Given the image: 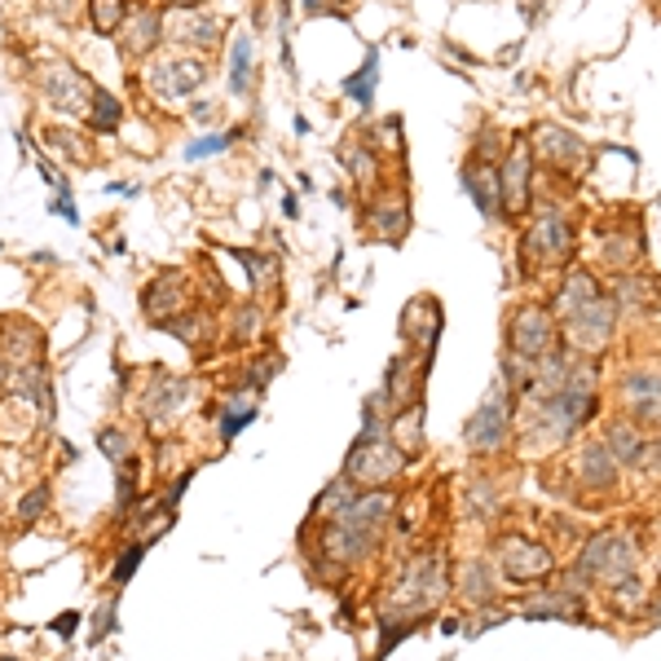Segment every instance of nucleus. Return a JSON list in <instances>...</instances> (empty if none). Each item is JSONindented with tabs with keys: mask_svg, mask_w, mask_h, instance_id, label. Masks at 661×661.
I'll use <instances>...</instances> for the list:
<instances>
[{
	"mask_svg": "<svg viewBox=\"0 0 661 661\" xmlns=\"http://www.w3.org/2000/svg\"><path fill=\"white\" fill-rule=\"evenodd\" d=\"M441 596H446V565H441V556H432V551H428V556H414V561L406 565L393 600L384 604V622H393V626H384L380 652H393V648L419 626L423 609H432Z\"/></svg>",
	"mask_w": 661,
	"mask_h": 661,
	"instance_id": "1",
	"label": "nucleus"
},
{
	"mask_svg": "<svg viewBox=\"0 0 661 661\" xmlns=\"http://www.w3.org/2000/svg\"><path fill=\"white\" fill-rule=\"evenodd\" d=\"M401 468H406V459L388 436H358L345 459V481L353 490H384Z\"/></svg>",
	"mask_w": 661,
	"mask_h": 661,
	"instance_id": "2",
	"label": "nucleus"
},
{
	"mask_svg": "<svg viewBox=\"0 0 661 661\" xmlns=\"http://www.w3.org/2000/svg\"><path fill=\"white\" fill-rule=\"evenodd\" d=\"M635 561H639V551H635V542L626 533H600V538L587 542L582 561H578V574L591 578V582L622 587V582H630Z\"/></svg>",
	"mask_w": 661,
	"mask_h": 661,
	"instance_id": "3",
	"label": "nucleus"
},
{
	"mask_svg": "<svg viewBox=\"0 0 661 661\" xmlns=\"http://www.w3.org/2000/svg\"><path fill=\"white\" fill-rule=\"evenodd\" d=\"M507 419H512V401H507V384H494L485 393V401L477 406V414L468 419L464 436H468V450L477 455H490L503 446V436H507Z\"/></svg>",
	"mask_w": 661,
	"mask_h": 661,
	"instance_id": "4",
	"label": "nucleus"
},
{
	"mask_svg": "<svg viewBox=\"0 0 661 661\" xmlns=\"http://www.w3.org/2000/svg\"><path fill=\"white\" fill-rule=\"evenodd\" d=\"M40 88H45V97L58 106V110H67V116H80V120H88V110H93V84H88V75L84 71H75L71 62H49L45 71H40Z\"/></svg>",
	"mask_w": 661,
	"mask_h": 661,
	"instance_id": "5",
	"label": "nucleus"
},
{
	"mask_svg": "<svg viewBox=\"0 0 661 661\" xmlns=\"http://www.w3.org/2000/svg\"><path fill=\"white\" fill-rule=\"evenodd\" d=\"M142 313H146V322H151V326H159V330L177 326V317H185V313H190L185 278H181L177 269L155 274V278L146 283V291H142Z\"/></svg>",
	"mask_w": 661,
	"mask_h": 661,
	"instance_id": "6",
	"label": "nucleus"
},
{
	"mask_svg": "<svg viewBox=\"0 0 661 661\" xmlns=\"http://www.w3.org/2000/svg\"><path fill=\"white\" fill-rule=\"evenodd\" d=\"M185 401H190V380H181L172 371H151V384L142 388L137 410H142L146 423H168V419L181 414Z\"/></svg>",
	"mask_w": 661,
	"mask_h": 661,
	"instance_id": "7",
	"label": "nucleus"
},
{
	"mask_svg": "<svg viewBox=\"0 0 661 661\" xmlns=\"http://www.w3.org/2000/svg\"><path fill=\"white\" fill-rule=\"evenodd\" d=\"M512 353L538 362L546 353H556V322L546 309H520L512 322Z\"/></svg>",
	"mask_w": 661,
	"mask_h": 661,
	"instance_id": "8",
	"label": "nucleus"
},
{
	"mask_svg": "<svg viewBox=\"0 0 661 661\" xmlns=\"http://www.w3.org/2000/svg\"><path fill=\"white\" fill-rule=\"evenodd\" d=\"M498 569L507 582H538L551 574V551L538 542H525V538H507L498 546Z\"/></svg>",
	"mask_w": 661,
	"mask_h": 661,
	"instance_id": "9",
	"label": "nucleus"
},
{
	"mask_svg": "<svg viewBox=\"0 0 661 661\" xmlns=\"http://www.w3.org/2000/svg\"><path fill=\"white\" fill-rule=\"evenodd\" d=\"M613 300H591V304H582L574 317H569V340H574V349H582V353H600L604 345H609V336H613Z\"/></svg>",
	"mask_w": 661,
	"mask_h": 661,
	"instance_id": "10",
	"label": "nucleus"
},
{
	"mask_svg": "<svg viewBox=\"0 0 661 661\" xmlns=\"http://www.w3.org/2000/svg\"><path fill=\"white\" fill-rule=\"evenodd\" d=\"M622 393H626V406H630V414H635L639 423L661 428V375H657V371H635V375H626Z\"/></svg>",
	"mask_w": 661,
	"mask_h": 661,
	"instance_id": "11",
	"label": "nucleus"
},
{
	"mask_svg": "<svg viewBox=\"0 0 661 661\" xmlns=\"http://www.w3.org/2000/svg\"><path fill=\"white\" fill-rule=\"evenodd\" d=\"M207 80V67L199 58H168L164 67H155L151 84L164 93V97H190L199 93V84Z\"/></svg>",
	"mask_w": 661,
	"mask_h": 661,
	"instance_id": "12",
	"label": "nucleus"
},
{
	"mask_svg": "<svg viewBox=\"0 0 661 661\" xmlns=\"http://www.w3.org/2000/svg\"><path fill=\"white\" fill-rule=\"evenodd\" d=\"M525 252L529 256H542V261H561L569 252V226L561 212H542L538 226H529V239H525Z\"/></svg>",
	"mask_w": 661,
	"mask_h": 661,
	"instance_id": "13",
	"label": "nucleus"
},
{
	"mask_svg": "<svg viewBox=\"0 0 661 661\" xmlns=\"http://www.w3.org/2000/svg\"><path fill=\"white\" fill-rule=\"evenodd\" d=\"M459 177H464V185H468L472 203H477L485 216L503 212V190H498V172H494V164H490V159H468Z\"/></svg>",
	"mask_w": 661,
	"mask_h": 661,
	"instance_id": "14",
	"label": "nucleus"
},
{
	"mask_svg": "<svg viewBox=\"0 0 661 661\" xmlns=\"http://www.w3.org/2000/svg\"><path fill=\"white\" fill-rule=\"evenodd\" d=\"M533 146H538V155H546L556 168H578V164H582V155H587V146H582L574 133L556 129V124H538Z\"/></svg>",
	"mask_w": 661,
	"mask_h": 661,
	"instance_id": "15",
	"label": "nucleus"
},
{
	"mask_svg": "<svg viewBox=\"0 0 661 661\" xmlns=\"http://www.w3.org/2000/svg\"><path fill=\"white\" fill-rule=\"evenodd\" d=\"M207 414H216V419H220V441H235V436L256 419V393H252V388L230 393L226 401L207 406Z\"/></svg>",
	"mask_w": 661,
	"mask_h": 661,
	"instance_id": "16",
	"label": "nucleus"
},
{
	"mask_svg": "<svg viewBox=\"0 0 661 661\" xmlns=\"http://www.w3.org/2000/svg\"><path fill=\"white\" fill-rule=\"evenodd\" d=\"M525 181H529V151L525 146H516L512 151V159H507V168L498 172V190H503V212H525V199H529V190H525Z\"/></svg>",
	"mask_w": 661,
	"mask_h": 661,
	"instance_id": "17",
	"label": "nucleus"
},
{
	"mask_svg": "<svg viewBox=\"0 0 661 661\" xmlns=\"http://www.w3.org/2000/svg\"><path fill=\"white\" fill-rule=\"evenodd\" d=\"M393 446L401 450V459L410 464L419 450H423V406H406L393 414Z\"/></svg>",
	"mask_w": 661,
	"mask_h": 661,
	"instance_id": "18",
	"label": "nucleus"
},
{
	"mask_svg": "<svg viewBox=\"0 0 661 661\" xmlns=\"http://www.w3.org/2000/svg\"><path fill=\"white\" fill-rule=\"evenodd\" d=\"M371 226L384 235V239H401L406 235V226H410V207H406V199L401 194H393V199H380V207L371 212Z\"/></svg>",
	"mask_w": 661,
	"mask_h": 661,
	"instance_id": "19",
	"label": "nucleus"
},
{
	"mask_svg": "<svg viewBox=\"0 0 661 661\" xmlns=\"http://www.w3.org/2000/svg\"><path fill=\"white\" fill-rule=\"evenodd\" d=\"M168 32H172L181 45H212L216 32H220V23H216L212 14H177V19L168 23Z\"/></svg>",
	"mask_w": 661,
	"mask_h": 661,
	"instance_id": "20",
	"label": "nucleus"
},
{
	"mask_svg": "<svg viewBox=\"0 0 661 661\" xmlns=\"http://www.w3.org/2000/svg\"><path fill=\"white\" fill-rule=\"evenodd\" d=\"M525 617H578V600L574 596H565V591H551V596H533V600H525V609H520Z\"/></svg>",
	"mask_w": 661,
	"mask_h": 661,
	"instance_id": "21",
	"label": "nucleus"
},
{
	"mask_svg": "<svg viewBox=\"0 0 661 661\" xmlns=\"http://www.w3.org/2000/svg\"><path fill=\"white\" fill-rule=\"evenodd\" d=\"M596 296H600V291H596L591 274H569V278H565V287H561V300H556V304H561V313H565V317H574V313H578L582 304H591Z\"/></svg>",
	"mask_w": 661,
	"mask_h": 661,
	"instance_id": "22",
	"label": "nucleus"
},
{
	"mask_svg": "<svg viewBox=\"0 0 661 661\" xmlns=\"http://www.w3.org/2000/svg\"><path fill=\"white\" fill-rule=\"evenodd\" d=\"M120 116H124L120 97H116V93H106V88H97V93H93V110H88L93 129H97V133H116V129H120Z\"/></svg>",
	"mask_w": 661,
	"mask_h": 661,
	"instance_id": "23",
	"label": "nucleus"
},
{
	"mask_svg": "<svg viewBox=\"0 0 661 661\" xmlns=\"http://www.w3.org/2000/svg\"><path fill=\"white\" fill-rule=\"evenodd\" d=\"M582 477H587V485H613L617 464H613L609 446H587L582 450Z\"/></svg>",
	"mask_w": 661,
	"mask_h": 661,
	"instance_id": "24",
	"label": "nucleus"
},
{
	"mask_svg": "<svg viewBox=\"0 0 661 661\" xmlns=\"http://www.w3.org/2000/svg\"><path fill=\"white\" fill-rule=\"evenodd\" d=\"M609 455L617 459V464H639V455H644V441H639V432L630 428V423H617L613 432H609Z\"/></svg>",
	"mask_w": 661,
	"mask_h": 661,
	"instance_id": "25",
	"label": "nucleus"
},
{
	"mask_svg": "<svg viewBox=\"0 0 661 661\" xmlns=\"http://www.w3.org/2000/svg\"><path fill=\"white\" fill-rule=\"evenodd\" d=\"M146 551H151V542H146V538H133V542L120 551V556H116V565H110V582H116V587H129Z\"/></svg>",
	"mask_w": 661,
	"mask_h": 661,
	"instance_id": "26",
	"label": "nucleus"
},
{
	"mask_svg": "<svg viewBox=\"0 0 661 661\" xmlns=\"http://www.w3.org/2000/svg\"><path fill=\"white\" fill-rule=\"evenodd\" d=\"M88 14H93V27H97L101 36H110V32L124 27L129 5H124V0H88Z\"/></svg>",
	"mask_w": 661,
	"mask_h": 661,
	"instance_id": "27",
	"label": "nucleus"
},
{
	"mask_svg": "<svg viewBox=\"0 0 661 661\" xmlns=\"http://www.w3.org/2000/svg\"><path fill=\"white\" fill-rule=\"evenodd\" d=\"M248 75H252V36L243 32L235 40V53H230V93H248Z\"/></svg>",
	"mask_w": 661,
	"mask_h": 661,
	"instance_id": "28",
	"label": "nucleus"
},
{
	"mask_svg": "<svg viewBox=\"0 0 661 661\" xmlns=\"http://www.w3.org/2000/svg\"><path fill=\"white\" fill-rule=\"evenodd\" d=\"M375 71H380V53L371 49V53H366V62H362V71L345 80V93H349L353 101H362V106H371V97H375Z\"/></svg>",
	"mask_w": 661,
	"mask_h": 661,
	"instance_id": "29",
	"label": "nucleus"
},
{
	"mask_svg": "<svg viewBox=\"0 0 661 661\" xmlns=\"http://www.w3.org/2000/svg\"><path fill=\"white\" fill-rule=\"evenodd\" d=\"M159 32H164L159 14H142V23H133V32L124 36V45H129L133 53H151V49L159 45Z\"/></svg>",
	"mask_w": 661,
	"mask_h": 661,
	"instance_id": "30",
	"label": "nucleus"
},
{
	"mask_svg": "<svg viewBox=\"0 0 661 661\" xmlns=\"http://www.w3.org/2000/svg\"><path fill=\"white\" fill-rule=\"evenodd\" d=\"M243 269H248L252 291H269L278 283V261L274 256H243Z\"/></svg>",
	"mask_w": 661,
	"mask_h": 661,
	"instance_id": "31",
	"label": "nucleus"
},
{
	"mask_svg": "<svg viewBox=\"0 0 661 661\" xmlns=\"http://www.w3.org/2000/svg\"><path fill=\"white\" fill-rule=\"evenodd\" d=\"M49 498H53V490L40 481L36 490H27L23 494V503H19V525H32V520H40L45 512H49Z\"/></svg>",
	"mask_w": 661,
	"mask_h": 661,
	"instance_id": "32",
	"label": "nucleus"
},
{
	"mask_svg": "<svg viewBox=\"0 0 661 661\" xmlns=\"http://www.w3.org/2000/svg\"><path fill=\"white\" fill-rule=\"evenodd\" d=\"M97 450H101L110 464H124V459L133 455V450H129V436H124L120 428H101V432H97Z\"/></svg>",
	"mask_w": 661,
	"mask_h": 661,
	"instance_id": "33",
	"label": "nucleus"
},
{
	"mask_svg": "<svg viewBox=\"0 0 661 661\" xmlns=\"http://www.w3.org/2000/svg\"><path fill=\"white\" fill-rule=\"evenodd\" d=\"M207 313H185V317H177V326H172V336H181L190 349H199L203 345V336H207Z\"/></svg>",
	"mask_w": 661,
	"mask_h": 661,
	"instance_id": "34",
	"label": "nucleus"
},
{
	"mask_svg": "<svg viewBox=\"0 0 661 661\" xmlns=\"http://www.w3.org/2000/svg\"><path fill=\"white\" fill-rule=\"evenodd\" d=\"M235 137L239 133H220V137H203V142H194L190 151H185V159H207V155H220L226 146H235Z\"/></svg>",
	"mask_w": 661,
	"mask_h": 661,
	"instance_id": "35",
	"label": "nucleus"
},
{
	"mask_svg": "<svg viewBox=\"0 0 661 661\" xmlns=\"http://www.w3.org/2000/svg\"><path fill=\"white\" fill-rule=\"evenodd\" d=\"M345 168H349L362 185H371V181H375V164H371V159H366V151H358V146H349V151H345Z\"/></svg>",
	"mask_w": 661,
	"mask_h": 661,
	"instance_id": "36",
	"label": "nucleus"
},
{
	"mask_svg": "<svg viewBox=\"0 0 661 661\" xmlns=\"http://www.w3.org/2000/svg\"><path fill=\"white\" fill-rule=\"evenodd\" d=\"M490 569L485 565H468V578H464V591L472 596V600H490L494 596V587H490V578H485Z\"/></svg>",
	"mask_w": 661,
	"mask_h": 661,
	"instance_id": "37",
	"label": "nucleus"
},
{
	"mask_svg": "<svg viewBox=\"0 0 661 661\" xmlns=\"http://www.w3.org/2000/svg\"><path fill=\"white\" fill-rule=\"evenodd\" d=\"M110 630H116V600H106L101 609H97V626H93V644H101Z\"/></svg>",
	"mask_w": 661,
	"mask_h": 661,
	"instance_id": "38",
	"label": "nucleus"
},
{
	"mask_svg": "<svg viewBox=\"0 0 661 661\" xmlns=\"http://www.w3.org/2000/svg\"><path fill=\"white\" fill-rule=\"evenodd\" d=\"M256 326H261V313H256V309H239V317H235V340H252Z\"/></svg>",
	"mask_w": 661,
	"mask_h": 661,
	"instance_id": "39",
	"label": "nucleus"
},
{
	"mask_svg": "<svg viewBox=\"0 0 661 661\" xmlns=\"http://www.w3.org/2000/svg\"><path fill=\"white\" fill-rule=\"evenodd\" d=\"M652 304V287L648 283H635V278H622V304Z\"/></svg>",
	"mask_w": 661,
	"mask_h": 661,
	"instance_id": "40",
	"label": "nucleus"
},
{
	"mask_svg": "<svg viewBox=\"0 0 661 661\" xmlns=\"http://www.w3.org/2000/svg\"><path fill=\"white\" fill-rule=\"evenodd\" d=\"M80 622H84V617H80V613L71 609V613H62V617H53V635H62V639H71V635L80 630Z\"/></svg>",
	"mask_w": 661,
	"mask_h": 661,
	"instance_id": "41",
	"label": "nucleus"
},
{
	"mask_svg": "<svg viewBox=\"0 0 661 661\" xmlns=\"http://www.w3.org/2000/svg\"><path fill=\"white\" fill-rule=\"evenodd\" d=\"M639 464H644L648 472H661V436L652 441V446H644V455H639Z\"/></svg>",
	"mask_w": 661,
	"mask_h": 661,
	"instance_id": "42",
	"label": "nucleus"
},
{
	"mask_svg": "<svg viewBox=\"0 0 661 661\" xmlns=\"http://www.w3.org/2000/svg\"><path fill=\"white\" fill-rule=\"evenodd\" d=\"M304 10H322V0H304Z\"/></svg>",
	"mask_w": 661,
	"mask_h": 661,
	"instance_id": "43",
	"label": "nucleus"
},
{
	"mask_svg": "<svg viewBox=\"0 0 661 661\" xmlns=\"http://www.w3.org/2000/svg\"><path fill=\"white\" fill-rule=\"evenodd\" d=\"M657 622H661V604H657Z\"/></svg>",
	"mask_w": 661,
	"mask_h": 661,
	"instance_id": "44",
	"label": "nucleus"
},
{
	"mask_svg": "<svg viewBox=\"0 0 661 661\" xmlns=\"http://www.w3.org/2000/svg\"><path fill=\"white\" fill-rule=\"evenodd\" d=\"M181 5H194V0H181Z\"/></svg>",
	"mask_w": 661,
	"mask_h": 661,
	"instance_id": "45",
	"label": "nucleus"
},
{
	"mask_svg": "<svg viewBox=\"0 0 661 661\" xmlns=\"http://www.w3.org/2000/svg\"><path fill=\"white\" fill-rule=\"evenodd\" d=\"M0 661H10V657H0Z\"/></svg>",
	"mask_w": 661,
	"mask_h": 661,
	"instance_id": "46",
	"label": "nucleus"
}]
</instances>
